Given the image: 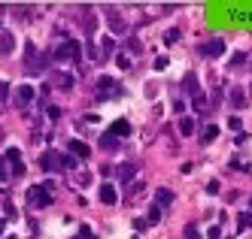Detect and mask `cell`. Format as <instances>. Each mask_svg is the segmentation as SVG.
Returning a JSON list of instances; mask_svg holds the SVG:
<instances>
[{
  "label": "cell",
  "mask_w": 252,
  "mask_h": 239,
  "mask_svg": "<svg viewBox=\"0 0 252 239\" xmlns=\"http://www.w3.org/2000/svg\"><path fill=\"white\" fill-rule=\"evenodd\" d=\"M79 239H97V236L88 230V227H82V230H79Z\"/></svg>",
  "instance_id": "74e56055"
},
{
  "label": "cell",
  "mask_w": 252,
  "mask_h": 239,
  "mask_svg": "<svg viewBox=\"0 0 252 239\" xmlns=\"http://www.w3.org/2000/svg\"><path fill=\"white\" fill-rule=\"evenodd\" d=\"M158 73H164L167 67H170V58H167V54H158V58H155V64H152Z\"/></svg>",
  "instance_id": "44dd1931"
},
{
  "label": "cell",
  "mask_w": 252,
  "mask_h": 239,
  "mask_svg": "<svg viewBox=\"0 0 252 239\" xmlns=\"http://www.w3.org/2000/svg\"><path fill=\"white\" fill-rule=\"evenodd\" d=\"M176 40H179V30H167V33H164V43H170V46H173Z\"/></svg>",
  "instance_id": "1f68e13d"
},
{
  "label": "cell",
  "mask_w": 252,
  "mask_h": 239,
  "mask_svg": "<svg viewBox=\"0 0 252 239\" xmlns=\"http://www.w3.org/2000/svg\"><path fill=\"white\" fill-rule=\"evenodd\" d=\"M15 100H19V103H31L33 100V88L31 85H19V88H15Z\"/></svg>",
  "instance_id": "9a60e30c"
},
{
  "label": "cell",
  "mask_w": 252,
  "mask_h": 239,
  "mask_svg": "<svg viewBox=\"0 0 252 239\" xmlns=\"http://www.w3.org/2000/svg\"><path fill=\"white\" fill-rule=\"evenodd\" d=\"M243 64H246V54H240V52H237V54L231 58V70H237V67H243Z\"/></svg>",
  "instance_id": "83f0119b"
},
{
  "label": "cell",
  "mask_w": 252,
  "mask_h": 239,
  "mask_svg": "<svg viewBox=\"0 0 252 239\" xmlns=\"http://www.w3.org/2000/svg\"><path fill=\"white\" fill-rule=\"evenodd\" d=\"M231 103H234V106H243V103H246V97H243V91H240V88H234V91H231Z\"/></svg>",
  "instance_id": "603a6c76"
},
{
  "label": "cell",
  "mask_w": 252,
  "mask_h": 239,
  "mask_svg": "<svg viewBox=\"0 0 252 239\" xmlns=\"http://www.w3.org/2000/svg\"><path fill=\"white\" fill-rule=\"evenodd\" d=\"M194 109H207V97H204V94L194 97Z\"/></svg>",
  "instance_id": "836d02e7"
},
{
  "label": "cell",
  "mask_w": 252,
  "mask_h": 239,
  "mask_svg": "<svg viewBox=\"0 0 252 239\" xmlns=\"http://www.w3.org/2000/svg\"><path fill=\"white\" fill-rule=\"evenodd\" d=\"M40 167H43L46 173H61V170H67V167H64V155H61V152H46V155L40 158Z\"/></svg>",
  "instance_id": "277c9868"
},
{
  "label": "cell",
  "mask_w": 252,
  "mask_h": 239,
  "mask_svg": "<svg viewBox=\"0 0 252 239\" xmlns=\"http://www.w3.org/2000/svg\"><path fill=\"white\" fill-rule=\"evenodd\" d=\"M52 82H55V88H64V91H70L73 88V76H70V73H52Z\"/></svg>",
  "instance_id": "7c38bea8"
},
{
  "label": "cell",
  "mask_w": 252,
  "mask_h": 239,
  "mask_svg": "<svg viewBox=\"0 0 252 239\" xmlns=\"http://www.w3.org/2000/svg\"><path fill=\"white\" fill-rule=\"evenodd\" d=\"M222 52H225V43H222V40H210V43L201 46V54H204V58H219Z\"/></svg>",
  "instance_id": "52a82bcc"
},
{
  "label": "cell",
  "mask_w": 252,
  "mask_h": 239,
  "mask_svg": "<svg viewBox=\"0 0 252 239\" xmlns=\"http://www.w3.org/2000/svg\"><path fill=\"white\" fill-rule=\"evenodd\" d=\"M207 236H210V239H219V236H222V230H219V227H216V224H213V227L207 230Z\"/></svg>",
  "instance_id": "8d00e7d4"
},
{
  "label": "cell",
  "mask_w": 252,
  "mask_h": 239,
  "mask_svg": "<svg viewBox=\"0 0 252 239\" xmlns=\"http://www.w3.org/2000/svg\"><path fill=\"white\" fill-rule=\"evenodd\" d=\"M179 133H183V136H189V133H194V118H179Z\"/></svg>",
  "instance_id": "d6986e66"
},
{
  "label": "cell",
  "mask_w": 252,
  "mask_h": 239,
  "mask_svg": "<svg viewBox=\"0 0 252 239\" xmlns=\"http://www.w3.org/2000/svg\"><path fill=\"white\" fill-rule=\"evenodd\" d=\"M137 167H140V163H131V160H128V163H122V167L116 170V176H119V182H131V179L137 176Z\"/></svg>",
  "instance_id": "8fae6325"
},
{
  "label": "cell",
  "mask_w": 252,
  "mask_h": 239,
  "mask_svg": "<svg viewBox=\"0 0 252 239\" xmlns=\"http://www.w3.org/2000/svg\"><path fill=\"white\" fill-rule=\"evenodd\" d=\"M183 236H186V239H201V233H197V227H191V224L186 227V233H183Z\"/></svg>",
  "instance_id": "4dcf8cb0"
},
{
  "label": "cell",
  "mask_w": 252,
  "mask_h": 239,
  "mask_svg": "<svg viewBox=\"0 0 252 239\" xmlns=\"http://www.w3.org/2000/svg\"><path fill=\"white\" fill-rule=\"evenodd\" d=\"M6 179V170H3V163H0V182H3Z\"/></svg>",
  "instance_id": "ab89813d"
},
{
  "label": "cell",
  "mask_w": 252,
  "mask_h": 239,
  "mask_svg": "<svg viewBox=\"0 0 252 239\" xmlns=\"http://www.w3.org/2000/svg\"><path fill=\"white\" fill-rule=\"evenodd\" d=\"M113 52H116V43H113V36H106V40H103V58L113 54Z\"/></svg>",
  "instance_id": "4316f807"
},
{
  "label": "cell",
  "mask_w": 252,
  "mask_h": 239,
  "mask_svg": "<svg viewBox=\"0 0 252 239\" xmlns=\"http://www.w3.org/2000/svg\"><path fill=\"white\" fill-rule=\"evenodd\" d=\"M170 203H173V191H167V188H158V191H155V206L167 209Z\"/></svg>",
  "instance_id": "4fadbf2b"
},
{
  "label": "cell",
  "mask_w": 252,
  "mask_h": 239,
  "mask_svg": "<svg viewBox=\"0 0 252 239\" xmlns=\"http://www.w3.org/2000/svg\"><path fill=\"white\" fill-rule=\"evenodd\" d=\"M110 131H113L116 136H131V124L125 121V118H119V121H116V124L110 127Z\"/></svg>",
  "instance_id": "2e32d148"
},
{
  "label": "cell",
  "mask_w": 252,
  "mask_h": 239,
  "mask_svg": "<svg viewBox=\"0 0 252 239\" xmlns=\"http://www.w3.org/2000/svg\"><path fill=\"white\" fill-rule=\"evenodd\" d=\"M100 145H103L106 152H110V149H119V136H116L113 131H106V133L100 136Z\"/></svg>",
  "instance_id": "e0dca14e"
},
{
  "label": "cell",
  "mask_w": 252,
  "mask_h": 239,
  "mask_svg": "<svg viewBox=\"0 0 252 239\" xmlns=\"http://www.w3.org/2000/svg\"><path fill=\"white\" fill-rule=\"evenodd\" d=\"M216 136H219V127H216V124H207V127H204V142H213Z\"/></svg>",
  "instance_id": "7402d4cb"
},
{
  "label": "cell",
  "mask_w": 252,
  "mask_h": 239,
  "mask_svg": "<svg viewBox=\"0 0 252 239\" xmlns=\"http://www.w3.org/2000/svg\"><path fill=\"white\" fill-rule=\"evenodd\" d=\"M219 191H222V185H219V179H210V182H207V194H213V197H216V194H219Z\"/></svg>",
  "instance_id": "d4e9b609"
},
{
  "label": "cell",
  "mask_w": 252,
  "mask_h": 239,
  "mask_svg": "<svg viewBox=\"0 0 252 239\" xmlns=\"http://www.w3.org/2000/svg\"><path fill=\"white\" fill-rule=\"evenodd\" d=\"M183 88H186V94L194 100L197 94H201V85H197V76L194 73H186V79H183Z\"/></svg>",
  "instance_id": "30bf717a"
},
{
  "label": "cell",
  "mask_w": 252,
  "mask_h": 239,
  "mask_svg": "<svg viewBox=\"0 0 252 239\" xmlns=\"http://www.w3.org/2000/svg\"><path fill=\"white\" fill-rule=\"evenodd\" d=\"M82 27H85L88 33H94V27H97V18H94V12H92V9H88V12L82 15Z\"/></svg>",
  "instance_id": "ac0fdd59"
},
{
  "label": "cell",
  "mask_w": 252,
  "mask_h": 239,
  "mask_svg": "<svg viewBox=\"0 0 252 239\" xmlns=\"http://www.w3.org/2000/svg\"><path fill=\"white\" fill-rule=\"evenodd\" d=\"M140 191H143V185H140V182H137V185H131V188H128V194H131V197H137Z\"/></svg>",
  "instance_id": "f35d334b"
},
{
  "label": "cell",
  "mask_w": 252,
  "mask_h": 239,
  "mask_svg": "<svg viewBox=\"0 0 252 239\" xmlns=\"http://www.w3.org/2000/svg\"><path fill=\"white\" fill-rule=\"evenodd\" d=\"M67 149H70V155H73L76 160H88V155H92V149H88L82 139H70V142H67Z\"/></svg>",
  "instance_id": "5b68a950"
},
{
  "label": "cell",
  "mask_w": 252,
  "mask_h": 239,
  "mask_svg": "<svg viewBox=\"0 0 252 239\" xmlns=\"http://www.w3.org/2000/svg\"><path fill=\"white\" fill-rule=\"evenodd\" d=\"M116 64L122 70H131V58H128V54H116Z\"/></svg>",
  "instance_id": "f1b7e54d"
},
{
  "label": "cell",
  "mask_w": 252,
  "mask_h": 239,
  "mask_svg": "<svg viewBox=\"0 0 252 239\" xmlns=\"http://www.w3.org/2000/svg\"><path fill=\"white\" fill-rule=\"evenodd\" d=\"M106 25H110V33H125V30H128V22H125L119 12H113V9H110V18H106Z\"/></svg>",
  "instance_id": "9c48e42d"
},
{
  "label": "cell",
  "mask_w": 252,
  "mask_h": 239,
  "mask_svg": "<svg viewBox=\"0 0 252 239\" xmlns=\"http://www.w3.org/2000/svg\"><path fill=\"white\" fill-rule=\"evenodd\" d=\"M6 239H15V236H6Z\"/></svg>",
  "instance_id": "60d3db41"
},
{
  "label": "cell",
  "mask_w": 252,
  "mask_h": 239,
  "mask_svg": "<svg viewBox=\"0 0 252 239\" xmlns=\"http://www.w3.org/2000/svg\"><path fill=\"white\" fill-rule=\"evenodd\" d=\"M52 188H55L52 182H46V185H33L28 191V200H31L33 206H49L52 203Z\"/></svg>",
  "instance_id": "3957f363"
},
{
  "label": "cell",
  "mask_w": 252,
  "mask_h": 239,
  "mask_svg": "<svg viewBox=\"0 0 252 239\" xmlns=\"http://www.w3.org/2000/svg\"><path fill=\"white\" fill-rule=\"evenodd\" d=\"M46 54H40L37 52V46L33 43H25V70L31 73V76H40V73L46 70Z\"/></svg>",
  "instance_id": "6da1fadb"
},
{
  "label": "cell",
  "mask_w": 252,
  "mask_h": 239,
  "mask_svg": "<svg viewBox=\"0 0 252 239\" xmlns=\"http://www.w3.org/2000/svg\"><path fill=\"white\" fill-rule=\"evenodd\" d=\"M12 52H15V36L9 30H0V58H6Z\"/></svg>",
  "instance_id": "ba28073f"
},
{
  "label": "cell",
  "mask_w": 252,
  "mask_h": 239,
  "mask_svg": "<svg viewBox=\"0 0 252 239\" xmlns=\"http://www.w3.org/2000/svg\"><path fill=\"white\" fill-rule=\"evenodd\" d=\"M237 227H240V230H249V227H252V212H240Z\"/></svg>",
  "instance_id": "ffe728a7"
},
{
  "label": "cell",
  "mask_w": 252,
  "mask_h": 239,
  "mask_svg": "<svg viewBox=\"0 0 252 239\" xmlns=\"http://www.w3.org/2000/svg\"><path fill=\"white\" fill-rule=\"evenodd\" d=\"M64 167L73 170V167H76V158H73V155H64Z\"/></svg>",
  "instance_id": "e575fe53"
},
{
  "label": "cell",
  "mask_w": 252,
  "mask_h": 239,
  "mask_svg": "<svg viewBox=\"0 0 252 239\" xmlns=\"http://www.w3.org/2000/svg\"><path fill=\"white\" fill-rule=\"evenodd\" d=\"M6 160H9V163H19V160H22V152H19V149H6Z\"/></svg>",
  "instance_id": "484cf974"
},
{
  "label": "cell",
  "mask_w": 252,
  "mask_h": 239,
  "mask_svg": "<svg viewBox=\"0 0 252 239\" xmlns=\"http://www.w3.org/2000/svg\"><path fill=\"white\" fill-rule=\"evenodd\" d=\"M97 85H100V88L106 91L103 97H110V94H119V82H116L113 76H100V79H97Z\"/></svg>",
  "instance_id": "5bb4252c"
},
{
  "label": "cell",
  "mask_w": 252,
  "mask_h": 239,
  "mask_svg": "<svg viewBox=\"0 0 252 239\" xmlns=\"http://www.w3.org/2000/svg\"><path fill=\"white\" fill-rule=\"evenodd\" d=\"M55 58H58V61H70V64H79V61H82V46L73 43V40H70V43H61L58 52H55Z\"/></svg>",
  "instance_id": "7a4b0ae2"
},
{
  "label": "cell",
  "mask_w": 252,
  "mask_h": 239,
  "mask_svg": "<svg viewBox=\"0 0 252 239\" xmlns=\"http://www.w3.org/2000/svg\"><path fill=\"white\" fill-rule=\"evenodd\" d=\"M12 176H25V163H22V160L12 163Z\"/></svg>",
  "instance_id": "d590c367"
},
{
  "label": "cell",
  "mask_w": 252,
  "mask_h": 239,
  "mask_svg": "<svg viewBox=\"0 0 252 239\" xmlns=\"http://www.w3.org/2000/svg\"><path fill=\"white\" fill-rule=\"evenodd\" d=\"M100 203H106V206L119 203V191L113 188V182H103V185H100Z\"/></svg>",
  "instance_id": "8992f818"
},
{
  "label": "cell",
  "mask_w": 252,
  "mask_h": 239,
  "mask_svg": "<svg viewBox=\"0 0 252 239\" xmlns=\"http://www.w3.org/2000/svg\"><path fill=\"white\" fill-rule=\"evenodd\" d=\"M161 215H164V209H161V206H155V209L149 212V218H146V221H149V224H158V221H161Z\"/></svg>",
  "instance_id": "cb8c5ba5"
},
{
  "label": "cell",
  "mask_w": 252,
  "mask_h": 239,
  "mask_svg": "<svg viewBox=\"0 0 252 239\" xmlns=\"http://www.w3.org/2000/svg\"><path fill=\"white\" fill-rule=\"evenodd\" d=\"M228 127H231V131H240V127H243V121H240L237 115H231V118H228Z\"/></svg>",
  "instance_id": "f546056e"
},
{
  "label": "cell",
  "mask_w": 252,
  "mask_h": 239,
  "mask_svg": "<svg viewBox=\"0 0 252 239\" xmlns=\"http://www.w3.org/2000/svg\"><path fill=\"white\" fill-rule=\"evenodd\" d=\"M9 91H12V88H9L6 82H0V103H3V100L9 97Z\"/></svg>",
  "instance_id": "d6a6232c"
}]
</instances>
